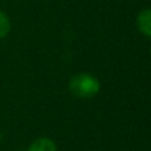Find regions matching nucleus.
<instances>
[{
  "instance_id": "6",
  "label": "nucleus",
  "mask_w": 151,
  "mask_h": 151,
  "mask_svg": "<svg viewBox=\"0 0 151 151\" xmlns=\"http://www.w3.org/2000/svg\"><path fill=\"white\" fill-rule=\"evenodd\" d=\"M150 52H151V48H150Z\"/></svg>"
},
{
  "instance_id": "1",
  "label": "nucleus",
  "mask_w": 151,
  "mask_h": 151,
  "mask_svg": "<svg viewBox=\"0 0 151 151\" xmlns=\"http://www.w3.org/2000/svg\"><path fill=\"white\" fill-rule=\"evenodd\" d=\"M69 89L81 99H90L99 93L101 83L98 78L90 73H78L69 82Z\"/></svg>"
},
{
  "instance_id": "5",
  "label": "nucleus",
  "mask_w": 151,
  "mask_h": 151,
  "mask_svg": "<svg viewBox=\"0 0 151 151\" xmlns=\"http://www.w3.org/2000/svg\"><path fill=\"white\" fill-rule=\"evenodd\" d=\"M0 141H1V133H0Z\"/></svg>"
},
{
  "instance_id": "3",
  "label": "nucleus",
  "mask_w": 151,
  "mask_h": 151,
  "mask_svg": "<svg viewBox=\"0 0 151 151\" xmlns=\"http://www.w3.org/2000/svg\"><path fill=\"white\" fill-rule=\"evenodd\" d=\"M28 151H57V147H56V143L50 138L42 137V138L36 139L31 145Z\"/></svg>"
},
{
  "instance_id": "4",
  "label": "nucleus",
  "mask_w": 151,
  "mask_h": 151,
  "mask_svg": "<svg viewBox=\"0 0 151 151\" xmlns=\"http://www.w3.org/2000/svg\"><path fill=\"white\" fill-rule=\"evenodd\" d=\"M11 31V21L4 12L0 11V39L5 37Z\"/></svg>"
},
{
  "instance_id": "2",
  "label": "nucleus",
  "mask_w": 151,
  "mask_h": 151,
  "mask_svg": "<svg viewBox=\"0 0 151 151\" xmlns=\"http://www.w3.org/2000/svg\"><path fill=\"white\" fill-rule=\"evenodd\" d=\"M137 25L141 33L151 39V9H145L137 17Z\"/></svg>"
}]
</instances>
